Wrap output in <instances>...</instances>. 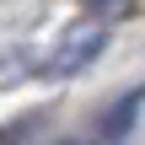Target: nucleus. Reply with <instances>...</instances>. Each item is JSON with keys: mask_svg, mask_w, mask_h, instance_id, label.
Masks as SVG:
<instances>
[{"mask_svg": "<svg viewBox=\"0 0 145 145\" xmlns=\"http://www.w3.org/2000/svg\"><path fill=\"white\" fill-rule=\"evenodd\" d=\"M97 48H102V27H75V32H65V43L54 48L48 70H54V75H70V70H81V65H91Z\"/></svg>", "mask_w": 145, "mask_h": 145, "instance_id": "nucleus-1", "label": "nucleus"}, {"mask_svg": "<svg viewBox=\"0 0 145 145\" xmlns=\"http://www.w3.org/2000/svg\"><path fill=\"white\" fill-rule=\"evenodd\" d=\"M81 5H86V11H97L102 22H113V16H124V11H129L135 0H81Z\"/></svg>", "mask_w": 145, "mask_h": 145, "instance_id": "nucleus-2", "label": "nucleus"}]
</instances>
